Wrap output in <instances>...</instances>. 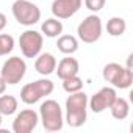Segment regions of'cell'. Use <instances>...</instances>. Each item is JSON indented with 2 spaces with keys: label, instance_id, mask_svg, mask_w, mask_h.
Returning <instances> with one entry per match:
<instances>
[{
  "label": "cell",
  "instance_id": "cell-17",
  "mask_svg": "<svg viewBox=\"0 0 133 133\" xmlns=\"http://www.w3.org/2000/svg\"><path fill=\"white\" fill-rule=\"evenodd\" d=\"M19 102L14 96L11 94H2L0 96V114L2 116H11L17 111Z\"/></svg>",
  "mask_w": 133,
  "mask_h": 133
},
{
  "label": "cell",
  "instance_id": "cell-15",
  "mask_svg": "<svg viewBox=\"0 0 133 133\" xmlns=\"http://www.w3.org/2000/svg\"><path fill=\"white\" fill-rule=\"evenodd\" d=\"M41 31L42 35H45L47 38H58L63 33V22L56 17H50L45 19L41 24Z\"/></svg>",
  "mask_w": 133,
  "mask_h": 133
},
{
  "label": "cell",
  "instance_id": "cell-22",
  "mask_svg": "<svg viewBox=\"0 0 133 133\" xmlns=\"http://www.w3.org/2000/svg\"><path fill=\"white\" fill-rule=\"evenodd\" d=\"M6 24H8V21H6V16H5L3 13H0V31H2V30H5Z\"/></svg>",
  "mask_w": 133,
  "mask_h": 133
},
{
  "label": "cell",
  "instance_id": "cell-3",
  "mask_svg": "<svg viewBox=\"0 0 133 133\" xmlns=\"http://www.w3.org/2000/svg\"><path fill=\"white\" fill-rule=\"evenodd\" d=\"M103 80L117 89H128L133 83V71L119 63H108L103 68Z\"/></svg>",
  "mask_w": 133,
  "mask_h": 133
},
{
  "label": "cell",
  "instance_id": "cell-5",
  "mask_svg": "<svg viewBox=\"0 0 133 133\" xmlns=\"http://www.w3.org/2000/svg\"><path fill=\"white\" fill-rule=\"evenodd\" d=\"M11 13L14 19L25 27H31L39 22L41 19V10L38 5H35L30 0H16L11 5Z\"/></svg>",
  "mask_w": 133,
  "mask_h": 133
},
{
  "label": "cell",
  "instance_id": "cell-10",
  "mask_svg": "<svg viewBox=\"0 0 133 133\" xmlns=\"http://www.w3.org/2000/svg\"><path fill=\"white\" fill-rule=\"evenodd\" d=\"M38 122H39V114L35 110L31 108L22 110L21 113L16 114L13 121V131L14 133H30L36 128Z\"/></svg>",
  "mask_w": 133,
  "mask_h": 133
},
{
  "label": "cell",
  "instance_id": "cell-14",
  "mask_svg": "<svg viewBox=\"0 0 133 133\" xmlns=\"http://www.w3.org/2000/svg\"><path fill=\"white\" fill-rule=\"evenodd\" d=\"M56 47L64 55H72L78 50V39L72 35H59L56 41Z\"/></svg>",
  "mask_w": 133,
  "mask_h": 133
},
{
  "label": "cell",
  "instance_id": "cell-18",
  "mask_svg": "<svg viewBox=\"0 0 133 133\" xmlns=\"http://www.w3.org/2000/svg\"><path fill=\"white\" fill-rule=\"evenodd\" d=\"M127 30V22L122 19V17H111L108 22H107V31L110 36L113 38H119L125 33Z\"/></svg>",
  "mask_w": 133,
  "mask_h": 133
},
{
  "label": "cell",
  "instance_id": "cell-13",
  "mask_svg": "<svg viewBox=\"0 0 133 133\" xmlns=\"http://www.w3.org/2000/svg\"><path fill=\"white\" fill-rule=\"evenodd\" d=\"M55 69H56V58L52 53L45 52V53H39L36 56V59H35V71L38 74L45 77V75L53 74Z\"/></svg>",
  "mask_w": 133,
  "mask_h": 133
},
{
  "label": "cell",
  "instance_id": "cell-12",
  "mask_svg": "<svg viewBox=\"0 0 133 133\" xmlns=\"http://www.w3.org/2000/svg\"><path fill=\"white\" fill-rule=\"evenodd\" d=\"M78 69H80V64L75 58L72 56H66L63 58L58 64H56V75L58 78L61 80H66V78H69V77H74V75H78Z\"/></svg>",
  "mask_w": 133,
  "mask_h": 133
},
{
  "label": "cell",
  "instance_id": "cell-23",
  "mask_svg": "<svg viewBox=\"0 0 133 133\" xmlns=\"http://www.w3.org/2000/svg\"><path fill=\"white\" fill-rule=\"evenodd\" d=\"M6 86H8V85L5 83V80H3L2 77H0V96H2V94L6 91Z\"/></svg>",
  "mask_w": 133,
  "mask_h": 133
},
{
  "label": "cell",
  "instance_id": "cell-20",
  "mask_svg": "<svg viewBox=\"0 0 133 133\" xmlns=\"http://www.w3.org/2000/svg\"><path fill=\"white\" fill-rule=\"evenodd\" d=\"M13 49H14V38L6 33L0 35V56L11 53Z\"/></svg>",
  "mask_w": 133,
  "mask_h": 133
},
{
  "label": "cell",
  "instance_id": "cell-16",
  "mask_svg": "<svg viewBox=\"0 0 133 133\" xmlns=\"http://www.w3.org/2000/svg\"><path fill=\"white\" fill-rule=\"evenodd\" d=\"M111 110V116L117 121H124L128 117L130 113V103L124 99V97H116V100L113 102V105L110 107Z\"/></svg>",
  "mask_w": 133,
  "mask_h": 133
},
{
  "label": "cell",
  "instance_id": "cell-11",
  "mask_svg": "<svg viewBox=\"0 0 133 133\" xmlns=\"http://www.w3.org/2000/svg\"><path fill=\"white\" fill-rule=\"evenodd\" d=\"M83 0H53L52 2V14L56 19H69L78 13Z\"/></svg>",
  "mask_w": 133,
  "mask_h": 133
},
{
  "label": "cell",
  "instance_id": "cell-7",
  "mask_svg": "<svg viewBox=\"0 0 133 133\" xmlns=\"http://www.w3.org/2000/svg\"><path fill=\"white\" fill-rule=\"evenodd\" d=\"M25 72H27V63L24 61V58L11 56L3 63L0 77L5 80L6 85H17L25 77Z\"/></svg>",
  "mask_w": 133,
  "mask_h": 133
},
{
  "label": "cell",
  "instance_id": "cell-4",
  "mask_svg": "<svg viewBox=\"0 0 133 133\" xmlns=\"http://www.w3.org/2000/svg\"><path fill=\"white\" fill-rule=\"evenodd\" d=\"M53 82L49 78H39L36 82L27 83L21 91V100L27 105H35L42 97L50 96L53 92Z\"/></svg>",
  "mask_w": 133,
  "mask_h": 133
},
{
  "label": "cell",
  "instance_id": "cell-2",
  "mask_svg": "<svg viewBox=\"0 0 133 133\" xmlns=\"http://www.w3.org/2000/svg\"><path fill=\"white\" fill-rule=\"evenodd\" d=\"M39 121L47 131H59L64 127V117L59 103L53 99L42 102L39 107Z\"/></svg>",
  "mask_w": 133,
  "mask_h": 133
},
{
  "label": "cell",
  "instance_id": "cell-9",
  "mask_svg": "<svg viewBox=\"0 0 133 133\" xmlns=\"http://www.w3.org/2000/svg\"><path fill=\"white\" fill-rule=\"evenodd\" d=\"M116 97H117L116 89L111 86H105V88H100L96 94H92L91 99H88V105L92 113H103L113 105Z\"/></svg>",
  "mask_w": 133,
  "mask_h": 133
},
{
  "label": "cell",
  "instance_id": "cell-21",
  "mask_svg": "<svg viewBox=\"0 0 133 133\" xmlns=\"http://www.w3.org/2000/svg\"><path fill=\"white\" fill-rule=\"evenodd\" d=\"M105 3L107 0H85V6L92 13H99L100 10H103Z\"/></svg>",
  "mask_w": 133,
  "mask_h": 133
},
{
  "label": "cell",
  "instance_id": "cell-24",
  "mask_svg": "<svg viewBox=\"0 0 133 133\" xmlns=\"http://www.w3.org/2000/svg\"><path fill=\"white\" fill-rule=\"evenodd\" d=\"M0 125H2V114H0Z\"/></svg>",
  "mask_w": 133,
  "mask_h": 133
},
{
  "label": "cell",
  "instance_id": "cell-8",
  "mask_svg": "<svg viewBox=\"0 0 133 133\" xmlns=\"http://www.w3.org/2000/svg\"><path fill=\"white\" fill-rule=\"evenodd\" d=\"M44 38L36 30H25L19 36V47L25 58H36L42 50Z\"/></svg>",
  "mask_w": 133,
  "mask_h": 133
},
{
  "label": "cell",
  "instance_id": "cell-19",
  "mask_svg": "<svg viewBox=\"0 0 133 133\" xmlns=\"http://www.w3.org/2000/svg\"><path fill=\"white\" fill-rule=\"evenodd\" d=\"M63 89L66 92H77V91H82L83 89V80L78 77V75H74V77H69V78H66L63 80Z\"/></svg>",
  "mask_w": 133,
  "mask_h": 133
},
{
  "label": "cell",
  "instance_id": "cell-1",
  "mask_svg": "<svg viewBox=\"0 0 133 133\" xmlns=\"http://www.w3.org/2000/svg\"><path fill=\"white\" fill-rule=\"evenodd\" d=\"M88 96L83 91L69 94L66 99V124L72 128L82 127L88 119Z\"/></svg>",
  "mask_w": 133,
  "mask_h": 133
},
{
  "label": "cell",
  "instance_id": "cell-6",
  "mask_svg": "<svg viewBox=\"0 0 133 133\" xmlns=\"http://www.w3.org/2000/svg\"><path fill=\"white\" fill-rule=\"evenodd\" d=\"M102 19L97 14H91L88 17H85L78 27H77V35L78 39L83 41L85 44H94L96 41L100 39L102 36Z\"/></svg>",
  "mask_w": 133,
  "mask_h": 133
}]
</instances>
